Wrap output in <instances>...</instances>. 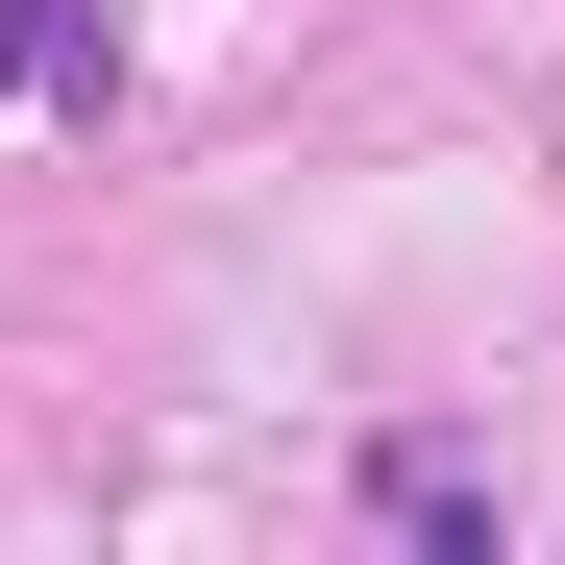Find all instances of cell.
Instances as JSON below:
<instances>
[{
    "label": "cell",
    "instance_id": "1",
    "mask_svg": "<svg viewBox=\"0 0 565 565\" xmlns=\"http://www.w3.org/2000/svg\"><path fill=\"white\" fill-rule=\"evenodd\" d=\"M369 516L443 541V565H492V541H516V467H492V443H443V418H394V443H369Z\"/></svg>",
    "mask_w": 565,
    "mask_h": 565
},
{
    "label": "cell",
    "instance_id": "2",
    "mask_svg": "<svg viewBox=\"0 0 565 565\" xmlns=\"http://www.w3.org/2000/svg\"><path fill=\"white\" fill-rule=\"evenodd\" d=\"M0 99H25V0H0Z\"/></svg>",
    "mask_w": 565,
    "mask_h": 565
}]
</instances>
